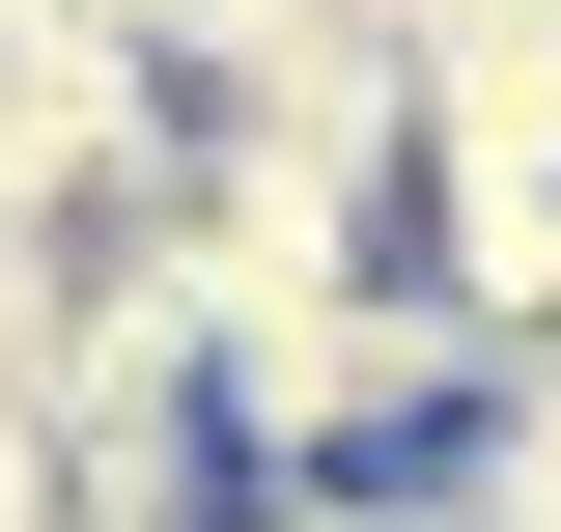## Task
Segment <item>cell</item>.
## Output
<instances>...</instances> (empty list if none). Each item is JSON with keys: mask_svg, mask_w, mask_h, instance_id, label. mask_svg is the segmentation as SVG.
<instances>
[{"mask_svg": "<svg viewBox=\"0 0 561 532\" xmlns=\"http://www.w3.org/2000/svg\"><path fill=\"white\" fill-rule=\"evenodd\" d=\"M393 280H449L478 336L561 309V84H505V113H393Z\"/></svg>", "mask_w": 561, "mask_h": 532, "instance_id": "1", "label": "cell"}]
</instances>
